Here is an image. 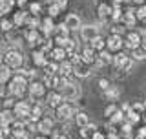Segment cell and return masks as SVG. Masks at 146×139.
I'll return each instance as SVG.
<instances>
[{"mask_svg":"<svg viewBox=\"0 0 146 139\" xmlns=\"http://www.w3.org/2000/svg\"><path fill=\"white\" fill-rule=\"evenodd\" d=\"M144 86H146V81H144Z\"/></svg>","mask_w":146,"mask_h":139,"instance_id":"11a10c76","label":"cell"},{"mask_svg":"<svg viewBox=\"0 0 146 139\" xmlns=\"http://www.w3.org/2000/svg\"><path fill=\"white\" fill-rule=\"evenodd\" d=\"M133 139H139V137H133Z\"/></svg>","mask_w":146,"mask_h":139,"instance_id":"db71d44e","label":"cell"},{"mask_svg":"<svg viewBox=\"0 0 146 139\" xmlns=\"http://www.w3.org/2000/svg\"><path fill=\"white\" fill-rule=\"evenodd\" d=\"M121 24L124 26V27H130V29L137 26V18H135V7H126V11H124V17H122Z\"/></svg>","mask_w":146,"mask_h":139,"instance_id":"2e32d148","label":"cell"},{"mask_svg":"<svg viewBox=\"0 0 146 139\" xmlns=\"http://www.w3.org/2000/svg\"><path fill=\"white\" fill-rule=\"evenodd\" d=\"M130 57H131V61H135V62H143V61H146V53H144V51H143L141 48L133 49Z\"/></svg>","mask_w":146,"mask_h":139,"instance_id":"8d00e7d4","label":"cell"},{"mask_svg":"<svg viewBox=\"0 0 146 139\" xmlns=\"http://www.w3.org/2000/svg\"><path fill=\"white\" fill-rule=\"evenodd\" d=\"M113 66H115L119 72L128 73L131 68H133V61H131V57L126 55L124 51H119V53L113 55Z\"/></svg>","mask_w":146,"mask_h":139,"instance_id":"52a82bcc","label":"cell"},{"mask_svg":"<svg viewBox=\"0 0 146 139\" xmlns=\"http://www.w3.org/2000/svg\"><path fill=\"white\" fill-rule=\"evenodd\" d=\"M141 33H137L135 29H130V31H126V35L122 37L124 39V48H128L130 51H133V49L137 48H141Z\"/></svg>","mask_w":146,"mask_h":139,"instance_id":"30bf717a","label":"cell"},{"mask_svg":"<svg viewBox=\"0 0 146 139\" xmlns=\"http://www.w3.org/2000/svg\"><path fill=\"white\" fill-rule=\"evenodd\" d=\"M58 94L62 95L64 101H68V103H73V101L80 99L82 92H80V86L77 84V82H71L70 79H64V84L60 86Z\"/></svg>","mask_w":146,"mask_h":139,"instance_id":"7a4b0ae2","label":"cell"},{"mask_svg":"<svg viewBox=\"0 0 146 139\" xmlns=\"http://www.w3.org/2000/svg\"><path fill=\"white\" fill-rule=\"evenodd\" d=\"M49 139H70V136H68L66 132H53L51 136H49Z\"/></svg>","mask_w":146,"mask_h":139,"instance_id":"ee69618b","label":"cell"},{"mask_svg":"<svg viewBox=\"0 0 146 139\" xmlns=\"http://www.w3.org/2000/svg\"><path fill=\"white\" fill-rule=\"evenodd\" d=\"M0 106H2V101H0Z\"/></svg>","mask_w":146,"mask_h":139,"instance_id":"f5cc1de1","label":"cell"},{"mask_svg":"<svg viewBox=\"0 0 146 139\" xmlns=\"http://www.w3.org/2000/svg\"><path fill=\"white\" fill-rule=\"evenodd\" d=\"M11 77H13V72L4 62H0V84H6V82H9V81H11Z\"/></svg>","mask_w":146,"mask_h":139,"instance_id":"83f0119b","label":"cell"},{"mask_svg":"<svg viewBox=\"0 0 146 139\" xmlns=\"http://www.w3.org/2000/svg\"><path fill=\"white\" fill-rule=\"evenodd\" d=\"M122 48H124V39H122V37H119V35L110 33L108 39H106V49H108V51L115 55L119 51H122Z\"/></svg>","mask_w":146,"mask_h":139,"instance_id":"9c48e42d","label":"cell"},{"mask_svg":"<svg viewBox=\"0 0 146 139\" xmlns=\"http://www.w3.org/2000/svg\"><path fill=\"white\" fill-rule=\"evenodd\" d=\"M27 15H29V13L24 11V9H18V11L13 13V18H11V20H13V24H15V27H24V22H26Z\"/></svg>","mask_w":146,"mask_h":139,"instance_id":"cb8c5ba5","label":"cell"},{"mask_svg":"<svg viewBox=\"0 0 146 139\" xmlns=\"http://www.w3.org/2000/svg\"><path fill=\"white\" fill-rule=\"evenodd\" d=\"M36 132L42 134V136H51V134L55 132V119L48 117V115H44L42 119H40L38 123H36Z\"/></svg>","mask_w":146,"mask_h":139,"instance_id":"8fae6325","label":"cell"},{"mask_svg":"<svg viewBox=\"0 0 146 139\" xmlns=\"http://www.w3.org/2000/svg\"><path fill=\"white\" fill-rule=\"evenodd\" d=\"M68 61H71V64H73V75H75L77 79H88L91 75V72H93V68L82 61L80 55H75L73 59H68Z\"/></svg>","mask_w":146,"mask_h":139,"instance_id":"5b68a950","label":"cell"},{"mask_svg":"<svg viewBox=\"0 0 146 139\" xmlns=\"http://www.w3.org/2000/svg\"><path fill=\"white\" fill-rule=\"evenodd\" d=\"M0 29H2L4 33H11V31L15 29V24H13L11 18L4 17V18H0Z\"/></svg>","mask_w":146,"mask_h":139,"instance_id":"1f68e13d","label":"cell"},{"mask_svg":"<svg viewBox=\"0 0 146 139\" xmlns=\"http://www.w3.org/2000/svg\"><path fill=\"white\" fill-rule=\"evenodd\" d=\"M55 22H53V18H49V17H40V27H38V31H40V35L44 37V39H51L53 33H55Z\"/></svg>","mask_w":146,"mask_h":139,"instance_id":"7c38bea8","label":"cell"},{"mask_svg":"<svg viewBox=\"0 0 146 139\" xmlns=\"http://www.w3.org/2000/svg\"><path fill=\"white\" fill-rule=\"evenodd\" d=\"M27 2H29V0H17V4H18V6H20V7L24 6V4H27Z\"/></svg>","mask_w":146,"mask_h":139,"instance_id":"f907efd6","label":"cell"},{"mask_svg":"<svg viewBox=\"0 0 146 139\" xmlns=\"http://www.w3.org/2000/svg\"><path fill=\"white\" fill-rule=\"evenodd\" d=\"M135 137H139V139H146V124H143V126H139V128H137Z\"/></svg>","mask_w":146,"mask_h":139,"instance_id":"7bdbcfd3","label":"cell"},{"mask_svg":"<svg viewBox=\"0 0 146 139\" xmlns=\"http://www.w3.org/2000/svg\"><path fill=\"white\" fill-rule=\"evenodd\" d=\"M111 33H113V35H119V37H124V35H126V27L122 26V24H113Z\"/></svg>","mask_w":146,"mask_h":139,"instance_id":"b9f144b4","label":"cell"},{"mask_svg":"<svg viewBox=\"0 0 146 139\" xmlns=\"http://www.w3.org/2000/svg\"><path fill=\"white\" fill-rule=\"evenodd\" d=\"M97 86L100 88V90H102V94H104V92H106L108 88L111 86V81H110V79H106V77H100L99 81H97Z\"/></svg>","mask_w":146,"mask_h":139,"instance_id":"ab89813d","label":"cell"},{"mask_svg":"<svg viewBox=\"0 0 146 139\" xmlns=\"http://www.w3.org/2000/svg\"><path fill=\"white\" fill-rule=\"evenodd\" d=\"M27 86H29V81H27L26 77L13 73L11 81L7 82V95H11V97H15L17 101H20L27 95Z\"/></svg>","mask_w":146,"mask_h":139,"instance_id":"6da1fadb","label":"cell"},{"mask_svg":"<svg viewBox=\"0 0 146 139\" xmlns=\"http://www.w3.org/2000/svg\"><path fill=\"white\" fill-rule=\"evenodd\" d=\"M88 46L93 49V51L100 53L102 49H106V39H102V37H97V39H93L91 42H88Z\"/></svg>","mask_w":146,"mask_h":139,"instance_id":"4316f807","label":"cell"},{"mask_svg":"<svg viewBox=\"0 0 146 139\" xmlns=\"http://www.w3.org/2000/svg\"><path fill=\"white\" fill-rule=\"evenodd\" d=\"M46 94H48V88L44 86L42 81H36V79L29 81V86H27V95H29L31 101H40V99H44Z\"/></svg>","mask_w":146,"mask_h":139,"instance_id":"8992f818","label":"cell"},{"mask_svg":"<svg viewBox=\"0 0 146 139\" xmlns=\"http://www.w3.org/2000/svg\"><path fill=\"white\" fill-rule=\"evenodd\" d=\"M130 106H131V112H135V114H139V115L144 114V104L141 103V101H137V103H130Z\"/></svg>","mask_w":146,"mask_h":139,"instance_id":"60d3db41","label":"cell"},{"mask_svg":"<svg viewBox=\"0 0 146 139\" xmlns=\"http://www.w3.org/2000/svg\"><path fill=\"white\" fill-rule=\"evenodd\" d=\"M119 97H121V90H119L117 86H110L106 92H104V99L110 101V103H115V101H119Z\"/></svg>","mask_w":146,"mask_h":139,"instance_id":"484cf974","label":"cell"},{"mask_svg":"<svg viewBox=\"0 0 146 139\" xmlns=\"http://www.w3.org/2000/svg\"><path fill=\"white\" fill-rule=\"evenodd\" d=\"M64 24H66V27L70 31H80L82 20H80V17L77 15V13H68L66 18H64Z\"/></svg>","mask_w":146,"mask_h":139,"instance_id":"9a60e30c","label":"cell"},{"mask_svg":"<svg viewBox=\"0 0 146 139\" xmlns=\"http://www.w3.org/2000/svg\"><path fill=\"white\" fill-rule=\"evenodd\" d=\"M48 59L49 61H53V62H64V61H68V53H66V49L64 48H57V46H53V49L48 53Z\"/></svg>","mask_w":146,"mask_h":139,"instance_id":"ac0fdd59","label":"cell"},{"mask_svg":"<svg viewBox=\"0 0 146 139\" xmlns=\"http://www.w3.org/2000/svg\"><path fill=\"white\" fill-rule=\"evenodd\" d=\"M58 75H60L62 79H68L70 75H73V64H71V61L60 62V66H58Z\"/></svg>","mask_w":146,"mask_h":139,"instance_id":"d4e9b609","label":"cell"},{"mask_svg":"<svg viewBox=\"0 0 146 139\" xmlns=\"http://www.w3.org/2000/svg\"><path fill=\"white\" fill-rule=\"evenodd\" d=\"M95 130H97V126H95L93 123H90L88 126L80 128V137H82V139H91V136L95 134Z\"/></svg>","mask_w":146,"mask_h":139,"instance_id":"d6a6232c","label":"cell"},{"mask_svg":"<svg viewBox=\"0 0 146 139\" xmlns=\"http://www.w3.org/2000/svg\"><path fill=\"white\" fill-rule=\"evenodd\" d=\"M143 104H144V114H146V99L143 101Z\"/></svg>","mask_w":146,"mask_h":139,"instance_id":"816d5d0a","label":"cell"},{"mask_svg":"<svg viewBox=\"0 0 146 139\" xmlns=\"http://www.w3.org/2000/svg\"><path fill=\"white\" fill-rule=\"evenodd\" d=\"M135 18H137V24L144 26L143 29H146V4H144V6L135 7Z\"/></svg>","mask_w":146,"mask_h":139,"instance_id":"f1b7e54d","label":"cell"},{"mask_svg":"<svg viewBox=\"0 0 146 139\" xmlns=\"http://www.w3.org/2000/svg\"><path fill=\"white\" fill-rule=\"evenodd\" d=\"M15 114L13 110H0V128H9L15 123Z\"/></svg>","mask_w":146,"mask_h":139,"instance_id":"ffe728a7","label":"cell"},{"mask_svg":"<svg viewBox=\"0 0 146 139\" xmlns=\"http://www.w3.org/2000/svg\"><path fill=\"white\" fill-rule=\"evenodd\" d=\"M117 112H119V106H117L115 103H110V104L106 106V108H104V117H106V119H110L111 115H115Z\"/></svg>","mask_w":146,"mask_h":139,"instance_id":"f35d334b","label":"cell"},{"mask_svg":"<svg viewBox=\"0 0 146 139\" xmlns=\"http://www.w3.org/2000/svg\"><path fill=\"white\" fill-rule=\"evenodd\" d=\"M42 39H44V37L40 35L38 29H26V33H24V40L29 46H38Z\"/></svg>","mask_w":146,"mask_h":139,"instance_id":"d6986e66","label":"cell"},{"mask_svg":"<svg viewBox=\"0 0 146 139\" xmlns=\"http://www.w3.org/2000/svg\"><path fill=\"white\" fill-rule=\"evenodd\" d=\"M29 15L33 17H40V13H42V4L40 2H29Z\"/></svg>","mask_w":146,"mask_h":139,"instance_id":"d590c367","label":"cell"},{"mask_svg":"<svg viewBox=\"0 0 146 139\" xmlns=\"http://www.w3.org/2000/svg\"><path fill=\"white\" fill-rule=\"evenodd\" d=\"M80 37L84 42H91L93 39H97V37H100V31L97 26L93 24H88V26H82L80 27Z\"/></svg>","mask_w":146,"mask_h":139,"instance_id":"5bb4252c","label":"cell"},{"mask_svg":"<svg viewBox=\"0 0 146 139\" xmlns=\"http://www.w3.org/2000/svg\"><path fill=\"white\" fill-rule=\"evenodd\" d=\"M15 104H17V99H15V97H11V95H7L6 99L2 101V110H13V108H15Z\"/></svg>","mask_w":146,"mask_h":139,"instance_id":"74e56055","label":"cell"},{"mask_svg":"<svg viewBox=\"0 0 146 139\" xmlns=\"http://www.w3.org/2000/svg\"><path fill=\"white\" fill-rule=\"evenodd\" d=\"M9 134H11L9 128H0V139H9Z\"/></svg>","mask_w":146,"mask_h":139,"instance_id":"bcb514c9","label":"cell"},{"mask_svg":"<svg viewBox=\"0 0 146 139\" xmlns=\"http://www.w3.org/2000/svg\"><path fill=\"white\" fill-rule=\"evenodd\" d=\"M141 49H143V51L146 53V33L141 37Z\"/></svg>","mask_w":146,"mask_h":139,"instance_id":"c3c4849f","label":"cell"},{"mask_svg":"<svg viewBox=\"0 0 146 139\" xmlns=\"http://www.w3.org/2000/svg\"><path fill=\"white\" fill-rule=\"evenodd\" d=\"M73 121H75V124L79 128H84V126H88V124L91 123V119H90V115L86 114V112H82V110H77V114H75V117H73Z\"/></svg>","mask_w":146,"mask_h":139,"instance_id":"603a6c76","label":"cell"},{"mask_svg":"<svg viewBox=\"0 0 146 139\" xmlns=\"http://www.w3.org/2000/svg\"><path fill=\"white\" fill-rule=\"evenodd\" d=\"M79 55H80L82 61H84L86 64H90L91 68H93V66H95V62H97V51H93L90 46L82 48V51H79Z\"/></svg>","mask_w":146,"mask_h":139,"instance_id":"e0dca14e","label":"cell"},{"mask_svg":"<svg viewBox=\"0 0 146 139\" xmlns=\"http://www.w3.org/2000/svg\"><path fill=\"white\" fill-rule=\"evenodd\" d=\"M9 139H31V134L26 130H11L9 134Z\"/></svg>","mask_w":146,"mask_h":139,"instance_id":"836d02e7","label":"cell"},{"mask_svg":"<svg viewBox=\"0 0 146 139\" xmlns=\"http://www.w3.org/2000/svg\"><path fill=\"white\" fill-rule=\"evenodd\" d=\"M46 13H48L46 17H49V18H53V20H55V18H57L58 15H60L62 11H60V9L57 7V4H55V2H51V4H49L48 7H46Z\"/></svg>","mask_w":146,"mask_h":139,"instance_id":"e575fe53","label":"cell"},{"mask_svg":"<svg viewBox=\"0 0 146 139\" xmlns=\"http://www.w3.org/2000/svg\"><path fill=\"white\" fill-rule=\"evenodd\" d=\"M31 61H33V64L36 68H40V70H44V66L48 64V55L42 53L40 49H33V53H31Z\"/></svg>","mask_w":146,"mask_h":139,"instance_id":"44dd1931","label":"cell"},{"mask_svg":"<svg viewBox=\"0 0 146 139\" xmlns=\"http://www.w3.org/2000/svg\"><path fill=\"white\" fill-rule=\"evenodd\" d=\"M111 9H113L111 2H110V0H102V2L97 6V15L102 18V20H106V18L111 17Z\"/></svg>","mask_w":146,"mask_h":139,"instance_id":"7402d4cb","label":"cell"},{"mask_svg":"<svg viewBox=\"0 0 146 139\" xmlns=\"http://www.w3.org/2000/svg\"><path fill=\"white\" fill-rule=\"evenodd\" d=\"M91 139H106V134L100 132V130H95V134L91 136Z\"/></svg>","mask_w":146,"mask_h":139,"instance_id":"7dc6e473","label":"cell"},{"mask_svg":"<svg viewBox=\"0 0 146 139\" xmlns=\"http://www.w3.org/2000/svg\"><path fill=\"white\" fill-rule=\"evenodd\" d=\"M44 99H46V106H49V108H53V110H57L62 103H66V101L62 99V95L58 94L57 90H49L48 94H46Z\"/></svg>","mask_w":146,"mask_h":139,"instance_id":"4fadbf2b","label":"cell"},{"mask_svg":"<svg viewBox=\"0 0 146 139\" xmlns=\"http://www.w3.org/2000/svg\"><path fill=\"white\" fill-rule=\"evenodd\" d=\"M24 27H27V29H38V27H40V17L27 15L26 22H24Z\"/></svg>","mask_w":146,"mask_h":139,"instance_id":"f546056e","label":"cell"},{"mask_svg":"<svg viewBox=\"0 0 146 139\" xmlns=\"http://www.w3.org/2000/svg\"><path fill=\"white\" fill-rule=\"evenodd\" d=\"M31 139H49L48 136H42V134H36V136H33Z\"/></svg>","mask_w":146,"mask_h":139,"instance_id":"681fc988","label":"cell"},{"mask_svg":"<svg viewBox=\"0 0 146 139\" xmlns=\"http://www.w3.org/2000/svg\"><path fill=\"white\" fill-rule=\"evenodd\" d=\"M13 114L20 121H27L31 117V101H24V99L17 101L15 108H13Z\"/></svg>","mask_w":146,"mask_h":139,"instance_id":"ba28073f","label":"cell"},{"mask_svg":"<svg viewBox=\"0 0 146 139\" xmlns=\"http://www.w3.org/2000/svg\"><path fill=\"white\" fill-rule=\"evenodd\" d=\"M2 62L6 64L11 72H17V70L22 68V64H24V55H22V51H18V49H7L2 57Z\"/></svg>","mask_w":146,"mask_h":139,"instance_id":"3957f363","label":"cell"},{"mask_svg":"<svg viewBox=\"0 0 146 139\" xmlns=\"http://www.w3.org/2000/svg\"><path fill=\"white\" fill-rule=\"evenodd\" d=\"M58 62H53V61H48V64L44 66V75H58Z\"/></svg>","mask_w":146,"mask_h":139,"instance_id":"4dcf8cb0","label":"cell"},{"mask_svg":"<svg viewBox=\"0 0 146 139\" xmlns=\"http://www.w3.org/2000/svg\"><path fill=\"white\" fill-rule=\"evenodd\" d=\"M75 114H77V110H75V106H73V103H62L60 106H58L57 110H55V121H58V123H70L73 117H75Z\"/></svg>","mask_w":146,"mask_h":139,"instance_id":"277c9868","label":"cell"},{"mask_svg":"<svg viewBox=\"0 0 146 139\" xmlns=\"http://www.w3.org/2000/svg\"><path fill=\"white\" fill-rule=\"evenodd\" d=\"M55 4H57V7L60 9V11H66L68 9V0H53Z\"/></svg>","mask_w":146,"mask_h":139,"instance_id":"f6af8a7d","label":"cell"}]
</instances>
